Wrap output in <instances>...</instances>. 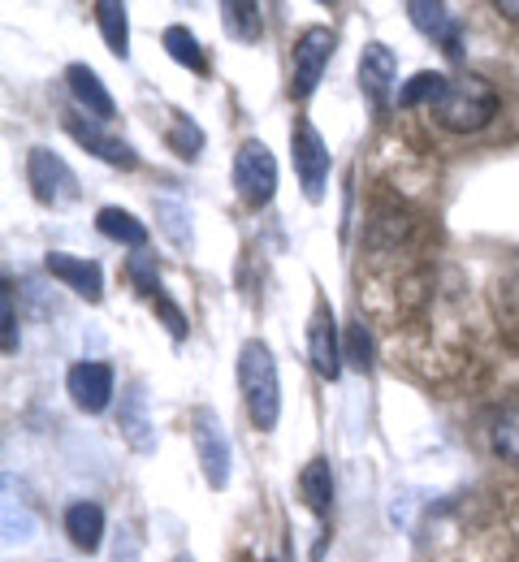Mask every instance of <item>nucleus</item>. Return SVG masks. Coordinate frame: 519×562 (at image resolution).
<instances>
[{
	"label": "nucleus",
	"mask_w": 519,
	"mask_h": 562,
	"mask_svg": "<svg viewBox=\"0 0 519 562\" xmlns=\"http://www.w3.org/2000/svg\"><path fill=\"white\" fill-rule=\"evenodd\" d=\"M238 390H242V407L260 432H273L282 420V376H278V359L269 351V342L247 338L238 347Z\"/></svg>",
	"instance_id": "nucleus-1"
},
{
	"label": "nucleus",
	"mask_w": 519,
	"mask_h": 562,
	"mask_svg": "<svg viewBox=\"0 0 519 562\" xmlns=\"http://www.w3.org/2000/svg\"><path fill=\"white\" fill-rule=\"evenodd\" d=\"M433 117L450 135H476L498 117V91L481 74H459V78H450Z\"/></svg>",
	"instance_id": "nucleus-2"
},
{
	"label": "nucleus",
	"mask_w": 519,
	"mask_h": 562,
	"mask_svg": "<svg viewBox=\"0 0 519 562\" xmlns=\"http://www.w3.org/2000/svg\"><path fill=\"white\" fill-rule=\"evenodd\" d=\"M234 191L251 212L269 209L278 195V160L264 139H242L234 151Z\"/></svg>",
	"instance_id": "nucleus-3"
},
{
	"label": "nucleus",
	"mask_w": 519,
	"mask_h": 562,
	"mask_svg": "<svg viewBox=\"0 0 519 562\" xmlns=\"http://www.w3.org/2000/svg\"><path fill=\"white\" fill-rule=\"evenodd\" d=\"M26 187H31V195L44 209H70V204H78V195H82L78 173L53 147H31L26 151Z\"/></svg>",
	"instance_id": "nucleus-4"
},
{
	"label": "nucleus",
	"mask_w": 519,
	"mask_h": 562,
	"mask_svg": "<svg viewBox=\"0 0 519 562\" xmlns=\"http://www.w3.org/2000/svg\"><path fill=\"white\" fill-rule=\"evenodd\" d=\"M187 428H191V446H195V459H200L208 490L222 493L229 485V437H225L222 416L213 407H195L187 416Z\"/></svg>",
	"instance_id": "nucleus-5"
},
{
	"label": "nucleus",
	"mask_w": 519,
	"mask_h": 562,
	"mask_svg": "<svg viewBox=\"0 0 519 562\" xmlns=\"http://www.w3.org/2000/svg\"><path fill=\"white\" fill-rule=\"evenodd\" d=\"M334 48H338V35L329 26L316 22V26L298 31L295 48H291V95L295 100H307L320 87V78L334 61Z\"/></svg>",
	"instance_id": "nucleus-6"
},
{
	"label": "nucleus",
	"mask_w": 519,
	"mask_h": 562,
	"mask_svg": "<svg viewBox=\"0 0 519 562\" xmlns=\"http://www.w3.org/2000/svg\"><path fill=\"white\" fill-rule=\"evenodd\" d=\"M291 151H295V173H298V187H303V200L307 204H320L325 200V187H329L334 156H329V143L320 139V131L307 117H298L295 131H291Z\"/></svg>",
	"instance_id": "nucleus-7"
},
{
	"label": "nucleus",
	"mask_w": 519,
	"mask_h": 562,
	"mask_svg": "<svg viewBox=\"0 0 519 562\" xmlns=\"http://www.w3.org/2000/svg\"><path fill=\"white\" fill-rule=\"evenodd\" d=\"M307 359L312 368L325 376V381H338L342 376V338H338V321H334V307L325 299H316L312 307V321H307Z\"/></svg>",
	"instance_id": "nucleus-8"
},
{
	"label": "nucleus",
	"mask_w": 519,
	"mask_h": 562,
	"mask_svg": "<svg viewBox=\"0 0 519 562\" xmlns=\"http://www.w3.org/2000/svg\"><path fill=\"white\" fill-rule=\"evenodd\" d=\"M66 394H70V403L78 412L100 416L113 403V368L100 363V359H82L66 372Z\"/></svg>",
	"instance_id": "nucleus-9"
},
{
	"label": "nucleus",
	"mask_w": 519,
	"mask_h": 562,
	"mask_svg": "<svg viewBox=\"0 0 519 562\" xmlns=\"http://www.w3.org/2000/svg\"><path fill=\"white\" fill-rule=\"evenodd\" d=\"M66 126V135L78 143V147H87L91 156H100L104 165H113V169H139V151L131 147L126 139H117V135H109L100 122H82V117H66L61 122Z\"/></svg>",
	"instance_id": "nucleus-10"
},
{
	"label": "nucleus",
	"mask_w": 519,
	"mask_h": 562,
	"mask_svg": "<svg viewBox=\"0 0 519 562\" xmlns=\"http://www.w3.org/2000/svg\"><path fill=\"white\" fill-rule=\"evenodd\" d=\"M407 18H411V26H416L420 35H429V40L442 48L450 61L463 53V26H459V18H454L445 4H433V0H407Z\"/></svg>",
	"instance_id": "nucleus-11"
},
{
	"label": "nucleus",
	"mask_w": 519,
	"mask_h": 562,
	"mask_svg": "<svg viewBox=\"0 0 519 562\" xmlns=\"http://www.w3.org/2000/svg\"><path fill=\"white\" fill-rule=\"evenodd\" d=\"M44 269L61 281V285H70L78 299H87V303H100V299H104V269H100L95 260H87V256L48 251V256H44Z\"/></svg>",
	"instance_id": "nucleus-12"
},
{
	"label": "nucleus",
	"mask_w": 519,
	"mask_h": 562,
	"mask_svg": "<svg viewBox=\"0 0 519 562\" xmlns=\"http://www.w3.org/2000/svg\"><path fill=\"white\" fill-rule=\"evenodd\" d=\"M66 87H70V95H75V104L87 113V122H100V126H109L113 117H117V104H113V95H109V87L100 82V74L91 70V66H66Z\"/></svg>",
	"instance_id": "nucleus-13"
},
{
	"label": "nucleus",
	"mask_w": 519,
	"mask_h": 562,
	"mask_svg": "<svg viewBox=\"0 0 519 562\" xmlns=\"http://www.w3.org/2000/svg\"><path fill=\"white\" fill-rule=\"evenodd\" d=\"M117 428L126 437L131 450L151 454L156 450V428L148 420V385L144 381H131L126 394H122V407H117Z\"/></svg>",
	"instance_id": "nucleus-14"
},
{
	"label": "nucleus",
	"mask_w": 519,
	"mask_h": 562,
	"mask_svg": "<svg viewBox=\"0 0 519 562\" xmlns=\"http://www.w3.org/2000/svg\"><path fill=\"white\" fill-rule=\"evenodd\" d=\"M394 78H398L394 48H385V44H369V48L360 53V91L369 95L372 109H385V104H390Z\"/></svg>",
	"instance_id": "nucleus-15"
},
{
	"label": "nucleus",
	"mask_w": 519,
	"mask_h": 562,
	"mask_svg": "<svg viewBox=\"0 0 519 562\" xmlns=\"http://www.w3.org/2000/svg\"><path fill=\"white\" fill-rule=\"evenodd\" d=\"M298 497H303V506L320 519V524H329V515H334V468H329V459H307L303 463V472H298Z\"/></svg>",
	"instance_id": "nucleus-16"
},
{
	"label": "nucleus",
	"mask_w": 519,
	"mask_h": 562,
	"mask_svg": "<svg viewBox=\"0 0 519 562\" xmlns=\"http://www.w3.org/2000/svg\"><path fill=\"white\" fill-rule=\"evenodd\" d=\"M104 510L95 506V502H70L66 506V537H70V546L82 550V554H95L100 550V541H104Z\"/></svg>",
	"instance_id": "nucleus-17"
},
{
	"label": "nucleus",
	"mask_w": 519,
	"mask_h": 562,
	"mask_svg": "<svg viewBox=\"0 0 519 562\" xmlns=\"http://www.w3.org/2000/svg\"><path fill=\"white\" fill-rule=\"evenodd\" d=\"M95 229H100L104 238L122 243V247H135V251H144V247H148V225L126 209H113V204H109V209H100L95 212Z\"/></svg>",
	"instance_id": "nucleus-18"
},
{
	"label": "nucleus",
	"mask_w": 519,
	"mask_h": 562,
	"mask_svg": "<svg viewBox=\"0 0 519 562\" xmlns=\"http://www.w3.org/2000/svg\"><path fill=\"white\" fill-rule=\"evenodd\" d=\"M95 26H100L109 53H113L117 61H126V57H131V18H126V4H117V0H95Z\"/></svg>",
	"instance_id": "nucleus-19"
},
{
	"label": "nucleus",
	"mask_w": 519,
	"mask_h": 562,
	"mask_svg": "<svg viewBox=\"0 0 519 562\" xmlns=\"http://www.w3.org/2000/svg\"><path fill=\"white\" fill-rule=\"evenodd\" d=\"M222 26H225V35L238 40V44H260V35H264L260 4H256V0H225Z\"/></svg>",
	"instance_id": "nucleus-20"
},
{
	"label": "nucleus",
	"mask_w": 519,
	"mask_h": 562,
	"mask_svg": "<svg viewBox=\"0 0 519 562\" xmlns=\"http://www.w3.org/2000/svg\"><path fill=\"white\" fill-rule=\"evenodd\" d=\"M151 216H156V229L178 247V251H191L195 234H191V212L182 200H151Z\"/></svg>",
	"instance_id": "nucleus-21"
},
{
	"label": "nucleus",
	"mask_w": 519,
	"mask_h": 562,
	"mask_svg": "<svg viewBox=\"0 0 519 562\" xmlns=\"http://www.w3.org/2000/svg\"><path fill=\"white\" fill-rule=\"evenodd\" d=\"M445 87H450V78L438 70H420V74H411V82H403L398 87V104L403 109H438V100L445 95Z\"/></svg>",
	"instance_id": "nucleus-22"
},
{
	"label": "nucleus",
	"mask_w": 519,
	"mask_h": 562,
	"mask_svg": "<svg viewBox=\"0 0 519 562\" xmlns=\"http://www.w3.org/2000/svg\"><path fill=\"white\" fill-rule=\"evenodd\" d=\"M165 147L178 156V160H200L204 151V131L195 117H187L182 109L169 113V126H165Z\"/></svg>",
	"instance_id": "nucleus-23"
},
{
	"label": "nucleus",
	"mask_w": 519,
	"mask_h": 562,
	"mask_svg": "<svg viewBox=\"0 0 519 562\" xmlns=\"http://www.w3.org/2000/svg\"><path fill=\"white\" fill-rule=\"evenodd\" d=\"M160 48L182 66V70H195V74H208V53H204V44L187 31V26H165V35H160Z\"/></svg>",
	"instance_id": "nucleus-24"
},
{
	"label": "nucleus",
	"mask_w": 519,
	"mask_h": 562,
	"mask_svg": "<svg viewBox=\"0 0 519 562\" xmlns=\"http://www.w3.org/2000/svg\"><path fill=\"white\" fill-rule=\"evenodd\" d=\"M342 359H347L356 372H372L376 347H372V334L364 321H351V325H347V334H342Z\"/></svg>",
	"instance_id": "nucleus-25"
},
{
	"label": "nucleus",
	"mask_w": 519,
	"mask_h": 562,
	"mask_svg": "<svg viewBox=\"0 0 519 562\" xmlns=\"http://www.w3.org/2000/svg\"><path fill=\"white\" fill-rule=\"evenodd\" d=\"M489 437H494L498 459L519 468V403H511V407L498 412V420H494V428H489Z\"/></svg>",
	"instance_id": "nucleus-26"
},
{
	"label": "nucleus",
	"mask_w": 519,
	"mask_h": 562,
	"mask_svg": "<svg viewBox=\"0 0 519 562\" xmlns=\"http://www.w3.org/2000/svg\"><path fill=\"white\" fill-rule=\"evenodd\" d=\"M126 278H131V285H135L144 299L165 294V285H160V269H156V256H148V251L126 256Z\"/></svg>",
	"instance_id": "nucleus-27"
},
{
	"label": "nucleus",
	"mask_w": 519,
	"mask_h": 562,
	"mask_svg": "<svg viewBox=\"0 0 519 562\" xmlns=\"http://www.w3.org/2000/svg\"><path fill=\"white\" fill-rule=\"evenodd\" d=\"M151 312H156V321L169 329L173 342H187V312H182L169 294H156V299H151Z\"/></svg>",
	"instance_id": "nucleus-28"
},
{
	"label": "nucleus",
	"mask_w": 519,
	"mask_h": 562,
	"mask_svg": "<svg viewBox=\"0 0 519 562\" xmlns=\"http://www.w3.org/2000/svg\"><path fill=\"white\" fill-rule=\"evenodd\" d=\"M0 351L18 355V316H13V285L0 290Z\"/></svg>",
	"instance_id": "nucleus-29"
},
{
	"label": "nucleus",
	"mask_w": 519,
	"mask_h": 562,
	"mask_svg": "<svg viewBox=\"0 0 519 562\" xmlns=\"http://www.w3.org/2000/svg\"><path fill=\"white\" fill-rule=\"evenodd\" d=\"M494 9H498L503 18H511V22H519V0H494Z\"/></svg>",
	"instance_id": "nucleus-30"
},
{
	"label": "nucleus",
	"mask_w": 519,
	"mask_h": 562,
	"mask_svg": "<svg viewBox=\"0 0 519 562\" xmlns=\"http://www.w3.org/2000/svg\"><path fill=\"white\" fill-rule=\"evenodd\" d=\"M173 562H195V554H178Z\"/></svg>",
	"instance_id": "nucleus-31"
},
{
	"label": "nucleus",
	"mask_w": 519,
	"mask_h": 562,
	"mask_svg": "<svg viewBox=\"0 0 519 562\" xmlns=\"http://www.w3.org/2000/svg\"><path fill=\"white\" fill-rule=\"evenodd\" d=\"M238 562H256V559H251V554H238Z\"/></svg>",
	"instance_id": "nucleus-32"
},
{
	"label": "nucleus",
	"mask_w": 519,
	"mask_h": 562,
	"mask_svg": "<svg viewBox=\"0 0 519 562\" xmlns=\"http://www.w3.org/2000/svg\"><path fill=\"white\" fill-rule=\"evenodd\" d=\"M269 562H282V559H269Z\"/></svg>",
	"instance_id": "nucleus-33"
}]
</instances>
